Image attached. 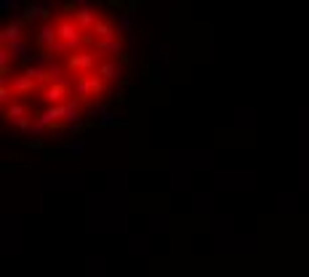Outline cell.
<instances>
[{"label":"cell","mask_w":309,"mask_h":277,"mask_svg":"<svg viewBox=\"0 0 309 277\" xmlns=\"http://www.w3.org/2000/svg\"><path fill=\"white\" fill-rule=\"evenodd\" d=\"M3 115L19 133L64 131L107 101L126 75L123 35L99 8L51 11L3 35Z\"/></svg>","instance_id":"cell-1"}]
</instances>
